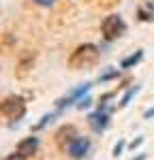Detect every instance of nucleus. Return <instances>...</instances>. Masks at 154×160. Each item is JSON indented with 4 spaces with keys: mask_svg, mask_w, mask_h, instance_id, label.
Returning <instances> with one entry per match:
<instances>
[{
    "mask_svg": "<svg viewBox=\"0 0 154 160\" xmlns=\"http://www.w3.org/2000/svg\"><path fill=\"white\" fill-rule=\"evenodd\" d=\"M101 60V47L94 45V43H84L75 47V51L69 56V68L73 71H81V68H90L94 66L96 62Z\"/></svg>",
    "mask_w": 154,
    "mask_h": 160,
    "instance_id": "1",
    "label": "nucleus"
},
{
    "mask_svg": "<svg viewBox=\"0 0 154 160\" xmlns=\"http://www.w3.org/2000/svg\"><path fill=\"white\" fill-rule=\"evenodd\" d=\"M126 30H128L126 22H124L120 15H116V13L107 15V17L101 22V34H103V38H105L107 43L118 41L120 37H124V34H126Z\"/></svg>",
    "mask_w": 154,
    "mask_h": 160,
    "instance_id": "2",
    "label": "nucleus"
},
{
    "mask_svg": "<svg viewBox=\"0 0 154 160\" xmlns=\"http://www.w3.org/2000/svg\"><path fill=\"white\" fill-rule=\"evenodd\" d=\"M0 113L11 118L15 122H19L26 115V102L22 96H9V98L0 100Z\"/></svg>",
    "mask_w": 154,
    "mask_h": 160,
    "instance_id": "3",
    "label": "nucleus"
},
{
    "mask_svg": "<svg viewBox=\"0 0 154 160\" xmlns=\"http://www.w3.org/2000/svg\"><path fill=\"white\" fill-rule=\"evenodd\" d=\"M90 88H92V83H90V81H88V83H81V86H77V88H73L69 94H64L62 98L56 100V109L62 111V109H66V107H71V105H77V102L84 98V96H88Z\"/></svg>",
    "mask_w": 154,
    "mask_h": 160,
    "instance_id": "4",
    "label": "nucleus"
},
{
    "mask_svg": "<svg viewBox=\"0 0 154 160\" xmlns=\"http://www.w3.org/2000/svg\"><path fill=\"white\" fill-rule=\"evenodd\" d=\"M90 148H92V141H90L88 137H81V135H79L75 141H71L64 149H66V154H69L73 160H84L90 154Z\"/></svg>",
    "mask_w": 154,
    "mask_h": 160,
    "instance_id": "5",
    "label": "nucleus"
},
{
    "mask_svg": "<svg viewBox=\"0 0 154 160\" xmlns=\"http://www.w3.org/2000/svg\"><path fill=\"white\" fill-rule=\"evenodd\" d=\"M109 111H103V109H96L94 113H90L88 115V126L94 130V132H103V130H107V126H109Z\"/></svg>",
    "mask_w": 154,
    "mask_h": 160,
    "instance_id": "6",
    "label": "nucleus"
},
{
    "mask_svg": "<svg viewBox=\"0 0 154 160\" xmlns=\"http://www.w3.org/2000/svg\"><path fill=\"white\" fill-rule=\"evenodd\" d=\"M38 145H41V141H38V137L37 135H30V137H26V139H22L19 143H17V154H22L24 158H30L32 154H37V149Z\"/></svg>",
    "mask_w": 154,
    "mask_h": 160,
    "instance_id": "7",
    "label": "nucleus"
},
{
    "mask_svg": "<svg viewBox=\"0 0 154 160\" xmlns=\"http://www.w3.org/2000/svg\"><path fill=\"white\" fill-rule=\"evenodd\" d=\"M77 137H79L77 128L73 126V124H66V126H62V128L56 132V141H58V145H60V148H66L71 141H75Z\"/></svg>",
    "mask_w": 154,
    "mask_h": 160,
    "instance_id": "8",
    "label": "nucleus"
},
{
    "mask_svg": "<svg viewBox=\"0 0 154 160\" xmlns=\"http://www.w3.org/2000/svg\"><path fill=\"white\" fill-rule=\"evenodd\" d=\"M143 60V51L137 49L135 53H131V56H126L124 60L120 62V68H124V71H128V68H133V66H137L139 62Z\"/></svg>",
    "mask_w": 154,
    "mask_h": 160,
    "instance_id": "9",
    "label": "nucleus"
},
{
    "mask_svg": "<svg viewBox=\"0 0 154 160\" xmlns=\"http://www.w3.org/2000/svg\"><path fill=\"white\" fill-rule=\"evenodd\" d=\"M137 15H139L141 22H152V15H154V7H152V2H148L146 7H139Z\"/></svg>",
    "mask_w": 154,
    "mask_h": 160,
    "instance_id": "10",
    "label": "nucleus"
},
{
    "mask_svg": "<svg viewBox=\"0 0 154 160\" xmlns=\"http://www.w3.org/2000/svg\"><path fill=\"white\" fill-rule=\"evenodd\" d=\"M139 90H141V86H131V88H128L126 94H124V96H122V100H120V107H122V109H124V107H128V102L133 100V96H135Z\"/></svg>",
    "mask_w": 154,
    "mask_h": 160,
    "instance_id": "11",
    "label": "nucleus"
},
{
    "mask_svg": "<svg viewBox=\"0 0 154 160\" xmlns=\"http://www.w3.org/2000/svg\"><path fill=\"white\" fill-rule=\"evenodd\" d=\"M56 118H58V113H45V115L41 118V122L34 124V130H41V128H45V126H47V124H51L54 120H56Z\"/></svg>",
    "mask_w": 154,
    "mask_h": 160,
    "instance_id": "12",
    "label": "nucleus"
},
{
    "mask_svg": "<svg viewBox=\"0 0 154 160\" xmlns=\"http://www.w3.org/2000/svg\"><path fill=\"white\" fill-rule=\"evenodd\" d=\"M120 75V71L118 68H111V71H105V73L99 77V81H109V79H114V77H118Z\"/></svg>",
    "mask_w": 154,
    "mask_h": 160,
    "instance_id": "13",
    "label": "nucleus"
},
{
    "mask_svg": "<svg viewBox=\"0 0 154 160\" xmlns=\"http://www.w3.org/2000/svg\"><path fill=\"white\" fill-rule=\"evenodd\" d=\"M124 148H126V141L124 139H120L118 143L114 145V158H118V156H122V152H124Z\"/></svg>",
    "mask_w": 154,
    "mask_h": 160,
    "instance_id": "14",
    "label": "nucleus"
},
{
    "mask_svg": "<svg viewBox=\"0 0 154 160\" xmlns=\"http://www.w3.org/2000/svg\"><path fill=\"white\" fill-rule=\"evenodd\" d=\"M90 105H92V98H90V96H84V98H81V100H79V102L75 105V107H77V109H81V111H84V109H88Z\"/></svg>",
    "mask_w": 154,
    "mask_h": 160,
    "instance_id": "15",
    "label": "nucleus"
},
{
    "mask_svg": "<svg viewBox=\"0 0 154 160\" xmlns=\"http://www.w3.org/2000/svg\"><path fill=\"white\" fill-rule=\"evenodd\" d=\"M0 160H26L22 154H17V152H13V154H7L4 158H0Z\"/></svg>",
    "mask_w": 154,
    "mask_h": 160,
    "instance_id": "16",
    "label": "nucleus"
},
{
    "mask_svg": "<svg viewBox=\"0 0 154 160\" xmlns=\"http://www.w3.org/2000/svg\"><path fill=\"white\" fill-rule=\"evenodd\" d=\"M141 143H143V137H137L135 141H131V143H128V149H137Z\"/></svg>",
    "mask_w": 154,
    "mask_h": 160,
    "instance_id": "17",
    "label": "nucleus"
},
{
    "mask_svg": "<svg viewBox=\"0 0 154 160\" xmlns=\"http://www.w3.org/2000/svg\"><path fill=\"white\" fill-rule=\"evenodd\" d=\"M34 4H38V7H51L54 0H34Z\"/></svg>",
    "mask_w": 154,
    "mask_h": 160,
    "instance_id": "18",
    "label": "nucleus"
},
{
    "mask_svg": "<svg viewBox=\"0 0 154 160\" xmlns=\"http://www.w3.org/2000/svg\"><path fill=\"white\" fill-rule=\"evenodd\" d=\"M152 118H154V107L148 109V111H143V120H152Z\"/></svg>",
    "mask_w": 154,
    "mask_h": 160,
    "instance_id": "19",
    "label": "nucleus"
},
{
    "mask_svg": "<svg viewBox=\"0 0 154 160\" xmlns=\"http://www.w3.org/2000/svg\"><path fill=\"white\" fill-rule=\"evenodd\" d=\"M148 158V156H146V154H139V156H137V158H133V160H146Z\"/></svg>",
    "mask_w": 154,
    "mask_h": 160,
    "instance_id": "20",
    "label": "nucleus"
}]
</instances>
